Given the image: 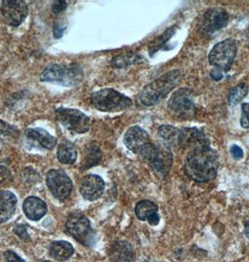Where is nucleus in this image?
<instances>
[{"mask_svg": "<svg viewBox=\"0 0 249 262\" xmlns=\"http://www.w3.org/2000/svg\"><path fill=\"white\" fill-rule=\"evenodd\" d=\"M219 156L210 145L193 148L188 154L184 162V172L192 180L206 183L217 177Z\"/></svg>", "mask_w": 249, "mask_h": 262, "instance_id": "nucleus-1", "label": "nucleus"}, {"mask_svg": "<svg viewBox=\"0 0 249 262\" xmlns=\"http://www.w3.org/2000/svg\"><path fill=\"white\" fill-rule=\"evenodd\" d=\"M181 75L182 73L179 70L169 71L147 84L139 97L141 103L147 107H152L159 103L177 85Z\"/></svg>", "mask_w": 249, "mask_h": 262, "instance_id": "nucleus-2", "label": "nucleus"}, {"mask_svg": "<svg viewBox=\"0 0 249 262\" xmlns=\"http://www.w3.org/2000/svg\"><path fill=\"white\" fill-rule=\"evenodd\" d=\"M39 79L42 82L73 88L81 83L84 79V71L80 66L76 64H53L44 69Z\"/></svg>", "mask_w": 249, "mask_h": 262, "instance_id": "nucleus-3", "label": "nucleus"}, {"mask_svg": "<svg viewBox=\"0 0 249 262\" xmlns=\"http://www.w3.org/2000/svg\"><path fill=\"white\" fill-rule=\"evenodd\" d=\"M90 100L96 109L104 113L121 112L132 106V100L129 97L112 88H105L93 93Z\"/></svg>", "mask_w": 249, "mask_h": 262, "instance_id": "nucleus-4", "label": "nucleus"}, {"mask_svg": "<svg viewBox=\"0 0 249 262\" xmlns=\"http://www.w3.org/2000/svg\"><path fill=\"white\" fill-rule=\"evenodd\" d=\"M142 159L148 162L155 172L161 177L168 174L174 162L172 148L163 142L153 143L151 148L143 155Z\"/></svg>", "mask_w": 249, "mask_h": 262, "instance_id": "nucleus-5", "label": "nucleus"}, {"mask_svg": "<svg viewBox=\"0 0 249 262\" xmlns=\"http://www.w3.org/2000/svg\"><path fill=\"white\" fill-rule=\"evenodd\" d=\"M66 229L72 238L86 246L94 245L96 235L91 228L90 221L86 215L80 213H73L69 215L66 223Z\"/></svg>", "mask_w": 249, "mask_h": 262, "instance_id": "nucleus-6", "label": "nucleus"}, {"mask_svg": "<svg viewBox=\"0 0 249 262\" xmlns=\"http://www.w3.org/2000/svg\"><path fill=\"white\" fill-rule=\"evenodd\" d=\"M237 54V44L233 38H227L216 44L211 50L208 59L214 68L229 71Z\"/></svg>", "mask_w": 249, "mask_h": 262, "instance_id": "nucleus-7", "label": "nucleus"}, {"mask_svg": "<svg viewBox=\"0 0 249 262\" xmlns=\"http://www.w3.org/2000/svg\"><path fill=\"white\" fill-rule=\"evenodd\" d=\"M55 117L56 120L67 129L76 133L81 134L90 129V118L79 110L59 108L55 110Z\"/></svg>", "mask_w": 249, "mask_h": 262, "instance_id": "nucleus-8", "label": "nucleus"}, {"mask_svg": "<svg viewBox=\"0 0 249 262\" xmlns=\"http://www.w3.org/2000/svg\"><path fill=\"white\" fill-rule=\"evenodd\" d=\"M168 108L174 115L182 119H189L196 114V105L193 101V92L189 88L175 91L170 98Z\"/></svg>", "mask_w": 249, "mask_h": 262, "instance_id": "nucleus-9", "label": "nucleus"}, {"mask_svg": "<svg viewBox=\"0 0 249 262\" xmlns=\"http://www.w3.org/2000/svg\"><path fill=\"white\" fill-rule=\"evenodd\" d=\"M229 14L222 8H211L204 12L199 27V32L203 37H210L227 26Z\"/></svg>", "mask_w": 249, "mask_h": 262, "instance_id": "nucleus-10", "label": "nucleus"}, {"mask_svg": "<svg viewBox=\"0 0 249 262\" xmlns=\"http://www.w3.org/2000/svg\"><path fill=\"white\" fill-rule=\"evenodd\" d=\"M46 184L53 196L58 201H65L72 191L71 178L63 170L51 169L46 175Z\"/></svg>", "mask_w": 249, "mask_h": 262, "instance_id": "nucleus-11", "label": "nucleus"}, {"mask_svg": "<svg viewBox=\"0 0 249 262\" xmlns=\"http://www.w3.org/2000/svg\"><path fill=\"white\" fill-rule=\"evenodd\" d=\"M1 12L8 25L18 27L28 15V7L21 0H4L1 4Z\"/></svg>", "mask_w": 249, "mask_h": 262, "instance_id": "nucleus-12", "label": "nucleus"}, {"mask_svg": "<svg viewBox=\"0 0 249 262\" xmlns=\"http://www.w3.org/2000/svg\"><path fill=\"white\" fill-rule=\"evenodd\" d=\"M124 142L125 145L131 152L141 156L153 142L147 131L140 126H135L130 127L126 132Z\"/></svg>", "mask_w": 249, "mask_h": 262, "instance_id": "nucleus-13", "label": "nucleus"}, {"mask_svg": "<svg viewBox=\"0 0 249 262\" xmlns=\"http://www.w3.org/2000/svg\"><path fill=\"white\" fill-rule=\"evenodd\" d=\"M105 189V183L98 175L89 174L85 176L80 184V192L84 199L87 201H96L102 196Z\"/></svg>", "mask_w": 249, "mask_h": 262, "instance_id": "nucleus-14", "label": "nucleus"}, {"mask_svg": "<svg viewBox=\"0 0 249 262\" xmlns=\"http://www.w3.org/2000/svg\"><path fill=\"white\" fill-rule=\"evenodd\" d=\"M109 257L114 262H134L135 254L127 241H115L110 247Z\"/></svg>", "mask_w": 249, "mask_h": 262, "instance_id": "nucleus-15", "label": "nucleus"}, {"mask_svg": "<svg viewBox=\"0 0 249 262\" xmlns=\"http://www.w3.org/2000/svg\"><path fill=\"white\" fill-rule=\"evenodd\" d=\"M24 212L28 219L38 221L47 213L46 203L37 196H28L23 204Z\"/></svg>", "mask_w": 249, "mask_h": 262, "instance_id": "nucleus-16", "label": "nucleus"}, {"mask_svg": "<svg viewBox=\"0 0 249 262\" xmlns=\"http://www.w3.org/2000/svg\"><path fill=\"white\" fill-rule=\"evenodd\" d=\"M25 135L28 140L37 142L39 146L47 150L54 149L57 142L56 139L52 134H50L48 131L39 127L27 128L25 132Z\"/></svg>", "mask_w": 249, "mask_h": 262, "instance_id": "nucleus-17", "label": "nucleus"}, {"mask_svg": "<svg viewBox=\"0 0 249 262\" xmlns=\"http://www.w3.org/2000/svg\"><path fill=\"white\" fill-rule=\"evenodd\" d=\"M17 198L12 192L0 191V223L8 221L16 210Z\"/></svg>", "mask_w": 249, "mask_h": 262, "instance_id": "nucleus-18", "label": "nucleus"}, {"mask_svg": "<svg viewBox=\"0 0 249 262\" xmlns=\"http://www.w3.org/2000/svg\"><path fill=\"white\" fill-rule=\"evenodd\" d=\"M182 129H178L169 125H163L158 127V136L163 142L168 144L170 147H180Z\"/></svg>", "mask_w": 249, "mask_h": 262, "instance_id": "nucleus-19", "label": "nucleus"}, {"mask_svg": "<svg viewBox=\"0 0 249 262\" xmlns=\"http://www.w3.org/2000/svg\"><path fill=\"white\" fill-rule=\"evenodd\" d=\"M73 246L65 241H55L50 245V255L56 260H67L73 255Z\"/></svg>", "mask_w": 249, "mask_h": 262, "instance_id": "nucleus-20", "label": "nucleus"}, {"mask_svg": "<svg viewBox=\"0 0 249 262\" xmlns=\"http://www.w3.org/2000/svg\"><path fill=\"white\" fill-rule=\"evenodd\" d=\"M102 158L100 148L97 144H90L85 150L84 159L81 161V170H86L97 166Z\"/></svg>", "mask_w": 249, "mask_h": 262, "instance_id": "nucleus-21", "label": "nucleus"}, {"mask_svg": "<svg viewBox=\"0 0 249 262\" xmlns=\"http://www.w3.org/2000/svg\"><path fill=\"white\" fill-rule=\"evenodd\" d=\"M57 159L61 163H74L77 159L75 145L70 141H62L57 148Z\"/></svg>", "mask_w": 249, "mask_h": 262, "instance_id": "nucleus-22", "label": "nucleus"}, {"mask_svg": "<svg viewBox=\"0 0 249 262\" xmlns=\"http://www.w3.org/2000/svg\"><path fill=\"white\" fill-rule=\"evenodd\" d=\"M146 59L143 56L137 53H126L122 55H117L111 61V65L115 69H124L130 65L142 63Z\"/></svg>", "mask_w": 249, "mask_h": 262, "instance_id": "nucleus-23", "label": "nucleus"}, {"mask_svg": "<svg viewBox=\"0 0 249 262\" xmlns=\"http://www.w3.org/2000/svg\"><path fill=\"white\" fill-rule=\"evenodd\" d=\"M157 212H158V206L157 204L147 200L141 201L136 205V216L141 221H146L154 213H157Z\"/></svg>", "mask_w": 249, "mask_h": 262, "instance_id": "nucleus-24", "label": "nucleus"}, {"mask_svg": "<svg viewBox=\"0 0 249 262\" xmlns=\"http://www.w3.org/2000/svg\"><path fill=\"white\" fill-rule=\"evenodd\" d=\"M248 91L247 84L244 82H240L237 85L230 89L227 96V102L231 106H236L247 96Z\"/></svg>", "mask_w": 249, "mask_h": 262, "instance_id": "nucleus-25", "label": "nucleus"}, {"mask_svg": "<svg viewBox=\"0 0 249 262\" xmlns=\"http://www.w3.org/2000/svg\"><path fill=\"white\" fill-rule=\"evenodd\" d=\"M176 26L174 27H171L169 28L167 30H165V32L163 33L161 36L157 37L150 45H149V48H148V52L150 55H154L157 51H159L160 49H162L163 47L165 46V44L168 42L169 40L171 39V38L174 36L176 31Z\"/></svg>", "mask_w": 249, "mask_h": 262, "instance_id": "nucleus-26", "label": "nucleus"}, {"mask_svg": "<svg viewBox=\"0 0 249 262\" xmlns=\"http://www.w3.org/2000/svg\"><path fill=\"white\" fill-rule=\"evenodd\" d=\"M16 127L6 123L5 121L0 120V145L13 141L18 136Z\"/></svg>", "mask_w": 249, "mask_h": 262, "instance_id": "nucleus-27", "label": "nucleus"}, {"mask_svg": "<svg viewBox=\"0 0 249 262\" xmlns=\"http://www.w3.org/2000/svg\"><path fill=\"white\" fill-rule=\"evenodd\" d=\"M240 124L243 128H249V103L242 104V115L240 118Z\"/></svg>", "mask_w": 249, "mask_h": 262, "instance_id": "nucleus-28", "label": "nucleus"}, {"mask_svg": "<svg viewBox=\"0 0 249 262\" xmlns=\"http://www.w3.org/2000/svg\"><path fill=\"white\" fill-rule=\"evenodd\" d=\"M14 233L21 239V240L25 241V242H29L31 240L30 236L27 232V227L26 225H17L14 229Z\"/></svg>", "mask_w": 249, "mask_h": 262, "instance_id": "nucleus-29", "label": "nucleus"}, {"mask_svg": "<svg viewBox=\"0 0 249 262\" xmlns=\"http://www.w3.org/2000/svg\"><path fill=\"white\" fill-rule=\"evenodd\" d=\"M230 152H231V155L233 159H236V160H240L244 158V151L237 144L232 145L230 148Z\"/></svg>", "mask_w": 249, "mask_h": 262, "instance_id": "nucleus-30", "label": "nucleus"}, {"mask_svg": "<svg viewBox=\"0 0 249 262\" xmlns=\"http://www.w3.org/2000/svg\"><path fill=\"white\" fill-rule=\"evenodd\" d=\"M68 7V4L66 1H54L52 5V11L55 14H58L60 12L65 11Z\"/></svg>", "mask_w": 249, "mask_h": 262, "instance_id": "nucleus-31", "label": "nucleus"}, {"mask_svg": "<svg viewBox=\"0 0 249 262\" xmlns=\"http://www.w3.org/2000/svg\"><path fill=\"white\" fill-rule=\"evenodd\" d=\"M4 256H5L6 261L7 262H26L14 252L11 251V250L6 251L4 253Z\"/></svg>", "mask_w": 249, "mask_h": 262, "instance_id": "nucleus-32", "label": "nucleus"}, {"mask_svg": "<svg viewBox=\"0 0 249 262\" xmlns=\"http://www.w3.org/2000/svg\"><path fill=\"white\" fill-rule=\"evenodd\" d=\"M11 178V171L8 168L0 166V184L4 183Z\"/></svg>", "mask_w": 249, "mask_h": 262, "instance_id": "nucleus-33", "label": "nucleus"}, {"mask_svg": "<svg viewBox=\"0 0 249 262\" xmlns=\"http://www.w3.org/2000/svg\"><path fill=\"white\" fill-rule=\"evenodd\" d=\"M210 76H211L213 80L215 81H220L222 80L223 78V72L221 70L217 69V68H214L211 71H210Z\"/></svg>", "mask_w": 249, "mask_h": 262, "instance_id": "nucleus-34", "label": "nucleus"}, {"mask_svg": "<svg viewBox=\"0 0 249 262\" xmlns=\"http://www.w3.org/2000/svg\"><path fill=\"white\" fill-rule=\"evenodd\" d=\"M147 221L151 226H157L160 221V217H159L158 213H154L149 219H147Z\"/></svg>", "mask_w": 249, "mask_h": 262, "instance_id": "nucleus-35", "label": "nucleus"}, {"mask_svg": "<svg viewBox=\"0 0 249 262\" xmlns=\"http://www.w3.org/2000/svg\"><path fill=\"white\" fill-rule=\"evenodd\" d=\"M64 29L65 28H60V27H57V26H54V37L55 38H60L62 37V35H63V32H64Z\"/></svg>", "mask_w": 249, "mask_h": 262, "instance_id": "nucleus-36", "label": "nucleus"}, {"mask_svg": "<svg viewBox=\"0 0 249 262\" xmlns=\"http://www.w3.org/2000/svg\"><path fill=\"white\" fill-rule=\"evenodd\" d=\"M244 233L249 239V220H247L246 223L244 225Z\"/></svg>", "mask_w": 249, "mask_h": 262, "instance_id": "nucleus-37", "label": "nucleus"}, {"mask_svg": "<svg viewBox=\"0 0 249 262\" xmlns=\"http://www.w3.org/2000/svg\"><path fill=\"white\" fill-rule=\"evenodd\" d=\"M43 262H51V261H48V260H45V261H43Z\"/></svg>", "mask_w": 249, "mask_h": 262, "instance_id": "nucleus-38", "label": "nucleus"}, {"mask_svg": "<svg viewBox=\"0 0 249 262\" xmlns=\"http://www.w3.org/2000/svg\"><path fill=\"white\" fill-rule=\"evenodd\" d=\"M146 262H148V261H146Z\"/></svg>", "mask_w": 249, "mask_h": 262, "instance_id": "nucleus-39", "label": "nucleus"}]
</instances>
